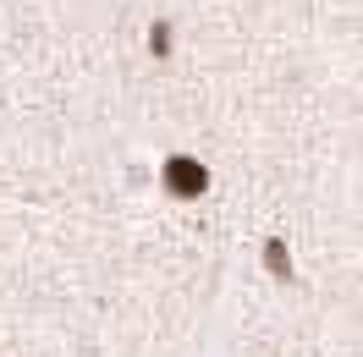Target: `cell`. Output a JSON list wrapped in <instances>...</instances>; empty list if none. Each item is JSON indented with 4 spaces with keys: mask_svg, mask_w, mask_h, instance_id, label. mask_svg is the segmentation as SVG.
Returning <instances> with one entry per match:
<instances>
[{
    "mask_svg": "<svg viewBox=\"0 0 363 357\" xmlns=\"http://www.w3.org/2000/svg\"><path fill=\"white\" fill-rule=\"evenodd\" d=\"M171 187H182V193L193 187V193H199V187H204V171H199V165H187V159H177V165H171Z\"/></svg>",
    "mask_w": 363,
    "mask_h": 357,
    "instance_id": "1",
    "label": "cell"
}]
</instances>
